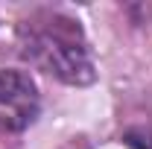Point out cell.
I'll use <instances>...</instances> for the list:
<instances>
[{
  "label": "cell",
  "mask_w": 152,
  "mask_h": 149,
  "mask_svg": "<svg viewBox=\"0 0 152 149\" xmlns=\"http://www.w3.org/2000/svg\"><path fill=\"white\" fill-rule=\"evenodd\" d=\"M41 108L38 88L23 70H0V131H23Z\"/></svg>",
  "instance_id": "cell-2"
},
{
  "label": "cell",
  "mask_w": 152,
  "mask_h": 149,
  "mask_svg": "<svg viewBox=\"0 0 152 149\" xmlns=\"http://www.w3.org/2000/svg\"><path fill=\"white\" fill-rule=\"evenodd\" d=\"M18 44L26 61L64 85H91L96 79L79 23L61 15H47L38 20H23L18 26Z\"/></svg>",
  "instance_id": "cell-1"
}]
</instances>
